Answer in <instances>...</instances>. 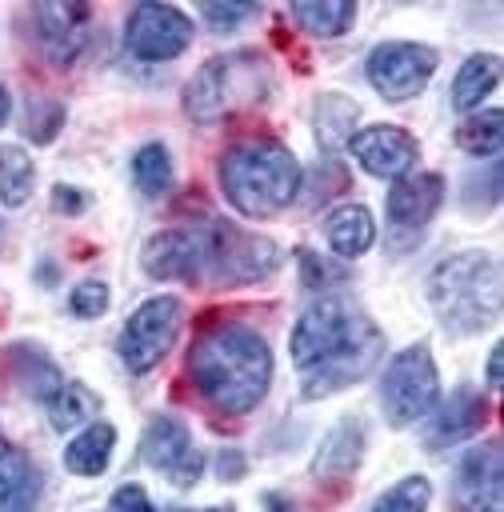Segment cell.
I'll return each instance as SVG.
<instances>
[{
    "instance_id": "cell-1",
    "label": "cell",
    "mask_w": 504,
    "mask_h": 512,
    "mask_svg": "<svg viewBox=\"0 0 504 512\" xmlns=\"http://www.w3.org/2000/svg\"><path fill=\"white\" fill-rule=\"evenodd\" d=\"M288 348L304 372V396L316 400L368 376L380 360L384 336L348 296H320L296 320Z\"/></svg>"
},
{
    "instance_id": "cell-2",
    "label": "cell",
    "mask_w": 504,
    "mask_h": 512,
    "mask_svg": "<svg viewBox=\"0 0 504 512\" xmlns=\"http://www.w3.org/2000/svg\"><path fill=\"white\" fill-rule=\"evenodd\" d=\"M188 372H192L200 396L216 412L244 416L268 392L272 352H268L264 336L244 324H212L192 340Z\"/></svg>"
},
{
    "instance_id": "cell-3",
    "label": "cell",
    "mask_w": 504,
    "mask_h": 512,
    "mask_svg": "<svg viewBox=\"0 0 504 512\" xmlns=\"http://www.w3.org/2000/svg\"><path fill=\"white\" fill-rule=\"evenodd\" d=\"M220 188L228 204L252 220L284 212L300 192V164L280 140H240L220 160Z\"/></svg>"
},
{
    "instance_id": "cell-4",
    "label": "cell",
    "mask_w": 504,
    "mask_h": 512,
    "mask_svg": "<svg viewBox=\"0 0 504 512\" xmlns=\"http://www.w3.org/2000/svg\"><path fill=\"white\" fill-rule=\"evenodd\" d=\"M428 300L448 332L468 336L500 316V264L488 252H460L432 268Z\"/></svg>"
},
{
    "instance_id": "cell-5",
    "label": "cell",
    "mask_w": 504,
    "mask_h": 512,
    "mask_svg": "<svg viewBox=\"0 0 504 512\" xmlns=\"http://www.w3.org/2000/svg\"><path fill=\"white\" fill-rule=\"evenodd\" d=\"M272 92V64L260 52H228L208 60L184 88V112L200 124H216L260 104Z\"/></svg>"
},
{
    "instance_id": "cell-6",
    "label": "cell",
    "mask_w": 504,
    "mask_h": 512,
    "mask_svg": "<svg viewBox=\"0 0 504 512\" xmlns=\"http://www.w3.org/2000/svg\"><path fill=\"white\" fill-rule=\"evenodd\" d=\"M440 392V376H436V360L424 344H412L404 352H396V360L384 372L380 384V404L392 428H408L420 416H428V408L436 404Z\"/></svg>"
},
{
    "instance_id": "cell-7",
    "label": "cell",
    "mask_w": 504,
    "mask_h": 512,
    "mask_svg": "<svg viewBox=\"0 0 504 512\" xmlns=\"http://www.w3.org/2000/svg\"><path fill=\"white\" fill-rule=\"evenodd\" d=\"M280 264V252L268 236L232 228V224H208V248H204V276L216 284H252L264 280Z\"/></svg>"
},
{
    "instance_id": "cell-8",
    "label": "cell",
    "mask_w": 504,
    "mask_h": 512,
    "mask_svg": "<svg viewBox=\"0 0 504 512\" xmlns=\"http://www.w3.org/2000/svg\"><path fill=\"white\" fill-rule=\"evenodd\" d=\"M176 328H180V300L176 296H152V300H144L128 316V324L120 332V344H116L124 368L136 372V376L152 372L168 356V348L176 340Z\"/></svg>"
},
{
    "instance_id": "cell-9",
    "label": "cell",
    "mask_w": 504,
    "mask_h": 512,
    "mask_svg": "<svg viewBox=\"0 0 504 512\" xmlns=\"http://www.w3.org/2000/svg\"><path fill=\"white\" fill-rule=\"evenodd\" d=\"M436 72V52L412 40H388L368 56V84L384 100H412Z\"/></svg>"
},
{
    "instance_id": "cell-10",
    "label": "cell",
    "mask_w": 504,
    "mask_h": 512,
    "mask_svg": "<svg viewBox=\"0 0 504 512\" xmlns=\"http://www.w3.org/2000/svg\"><path fill=\"white\" fill-rule=\"evenodd\" d=\"M192 20L172 4H136L128 16L124 44L140 60H172L188 48Z\"/></svg>"
},
{
    "instance_id": "cell-11",
    "label": "cell",
    "mask_w": 504,
    "mask_h": 512,
    "mask_svg": "<svg viewBox=\"0 0 504 512\" xmlns=\"http://www.w3.org/2000/svg\"><path fill=\"white\" fill-rule=\"evenodd\" d=\"M140 460L156 472H164L172 484L180 488H192L200 480V468H204V456L200 448H192V436L188 428L176 420V416H156L148 428H144V440H140Z\"/></svg>"
},
{
    "instance_id": "cell-12",
    "label": "cell",
    "mask_w": 504,
    "mask_h": 512,
    "mask_svg": "<svg viewBox=\"0 0 504 512\" xmlns=\"http://www.w3.org/2000/svg\"><path fill=\"white\" fill-rule=\"evenodd\" d=\"M204 248H208V224L164 228L144 244L140 264L156 280H196L204 276Z\"/></svg>"
},
{
    "instance_id": "cell-13",
    "label": "cell",
    "mask_w": 504,
    "mask_h": 512,
    "mask_svg": "<svg viewBox=\"0 0 504 512\" xmlns=\"http://www.w3.org/2000/svg\"><path fill=\"white\" fill-rule=\"evenodd\" d=\"M348 148L352 156L364 164V172L372 176H384V180H400V176H412L416 160H420V144L396 128V124H372V128H360L348 136Z\"/></svg>"
},
{
    "instance_id": "cell-14",
    "label": "cell",
    "mask_w": 504,
    "mask_h": 512,
    "mask_svg": "<svg viewBox=\"0 0 504 512\" xmlns=\"http://www.w3.org/2000/svg\"><path fill=\"white\" fill-rule=\"evenodd\" d=\"M504 456L500 440H488L472 448L460 468H456V512H500V492H504Z\"/></svg>"
},
{
    "instance_id": "cell-15",
    "label": "cell",
    "mask_w": 504,
    "mask_h": 512,
    "mask_svg": "<svg viewBox=\"0 0 504 512\" xmlns=\"http://www.w3.org/2000/svg\"><path fill=\"white\" fill-rule=\"evenodd\" d=\"M444 200V180L436 172H420V176H400L388 188V228L400 240H412L424 232V224L432 220V212Z\"/></svg>"
},
{
    "instance_id": "cell-16",
    "label": "cell",
    "mask_w": 504,
    "mask_h": 512,
    "mask_svg": "<svg viewBox=\"0 0 504 512\" xmlns=\"http://www.w3.org/2000/svg\"><path fill=\"white\" fill-rule=\"evenodd\" d=\"M88 4H36V28L40 44L52 64H72L88 36Z\"/></svg>"
},
{
    "instance_id": "cell-17",
    "label": "cell",
    "mask_w": 504,
    "mask_h": 512,
    "mask_svg": "<svg viewBox=\"0 0 504 512\" xmlns=\"http://www.w3.org/2000/svg\"><path fill=\"white\" fill-rule=\"evenodd\" d=\"M484 420H488V404H484V396L472 392V388H460V392H452V400H444V408L432 416L428 444H432V448L456 444V440L480 432Z\"/></svg>"
},
{
    "instance_id": "cell-18",
    "label": "cell",
    "mask_w": 504,
    "mask_h": 512,
    "mask_svg": "<svg viewBox=\"0 0 504 512\" xmlns=\"http://www.w3.org/2000/svg\"><path fill=\"white\" fill-rule=\"evenodd\" d=\"M40 500V472L32 460L0 436V512H32Z\"/></svg>"
},
{
    "instance_id": "cell-19",
    "label": "cell",
    "mask_w": 504,
    "mask_h": 512,
    "mask_svg": "<svg viewBox=\"0 0 504 512\" xmlns=\"http://www.w3.org/2000/svg\"><path fill=\"white\" fill-rule=\"evenodd\" d=\"M360 452H364V428H360V420L348 416L324 436V444L312 460V476L316 480H340L360 464Z\"/></svg>"
},
{
    "instance_id": "cell-20",
    "label": "cell",
    "mask_w": 504,
    "mask_h": 512,
    "mask_svg": "<svg viewBox=\"0 0 504 512\" xmlns=\"http://www.w3.org/2000/svg\"><path fill=\"white\" fill-rule=\"evenodd\" d=\"M324 232H328L332 252L344 256V260H352V256H364L372 248L376 224H372V212L364 204H340V208L328 212Z\"/></svg>"
},
{
    "instance_id": "cell-21",
    "label": "cell",
    "mask_w": 504,
    "mask_h": 512,
    "mask_svg": "<svg viewBox=\"0 0 504 512\" xmlns=\"http://www.w3.org/2000/svg\"><path fill=\"white\" fill-rule=\"evenodd\" d=\"M112 444H116V428L96 420L88 424L68 448H64V468L76 472V476H100L112 460Z\"/></svg>"
},
{
    "instance_id": "cell-22",
    "label": "cell",
    "mask_w": 504,
    "mask_h": 512,
    "mask_svg": "<svg viewBox=\"0 0 504 512\" xmlns=\"http://www.w3.org/2000/svg\"><path fill=\"white\" fill-rule=\"evenodd\" d=\"M496 80H500V56H492V52L468 56V60L460 64L456 80H452V108H456V112H472V108L496 88Z\"/></svg>"
},
{
    "instance_id": "cell-23",
    "label": "cell",
    "mask_w": 504,
    "mask_h": 512,
    "mask_svg": "<svg viewBox=\"0 0 504 512\" xmlns=\"http://www.w3.org/2000/svg\"><path fill=\"white\" fill-rule=\"evenodd\" d=\"M292 20L312 36H344L348 24L356 20V4L352 0H300L292 4Z\"/></svg>"
},
{
    "instance_id": "cell-24",
    "label": "cell",
    "mask_w": 504,
    "mask_h": 512,
    "mask_svg": "<svg viewBox=\"0 0 504 512\" xmlns=\"http://www.w3.org/2000/svg\"><path fill=\"white\" fill-rule=\"evenodd\" d=\"M100 416V396L88 392L84 384H60L52 396H48V420L56 432H68L84 420Z\"/></svg>"
},
{
    "instance_id": "cell-25",
    "label": "cell",
    "mask_w": 504,
    "mask_h": 512,
    "mask_svg": "<svg viewBox=\"0 0 504 512\" xmlns=\"http://www.w3.org/2000/svg\"><path fill=\"white\" fill-rule=\"evenodd\" d=\"M500 124H504L500 108L472 112V116L456 128V144H460L468 156H496V152H500V136H504Z\"/></svg>"
},
{
    "instance_id": "cell-26",
    "label": "cell",
    "mask_w": 504,
    "mask_h": 512,
    "mask_svg": "<svg viewBox=\"0 0 504 512\" xmlns=\"http://www.w3.org/2000/svg\"><path fill=\"white\" fill-rule=\"evenodd\" d=\"M32 180H36V168H32L28 152L16 144H0V200L12 208L24 204L32 192Z\"/></svg>"
},
{
    "instance_id": "cell-27",
    "label": "cell",
    "mask_w": 504,
    "mask_h": 512,
    "mask_svg": "<svg viewBox=\"0 0 504 512\" xmlns=\"http://www.w3.org/2000/svg\"><path fill=\"white\" fill-rule=\"evenodd\" d=\"M132 176L144 196H164L172 188V160H168L164 144H144L132 156Z\"/></svg>"
},
{
    "instance_id": "cell-28",
    "label": "cell",
    "mask_w": 504,
    "mask_h": 512,
    "mask_svg": "<svg viewBox=\"0 0 504 512\" xmlns=\"http://www.w3.org/2000/svg\"><path fill=\"white\" fill-rule=\"evenodd\" d=\"M356 116H360V108H356L352 100L328 92V96L320 100V108H316V124H320L316 132H320V144H336V140L352 136V132H356Z\"/></svg>"
},
{
    "instance_id": "cell-29",
    "label": "cell",
    "mask_w": 504,
    "mask_h": 512,
    "mask_svg": "<svg viewBox=\"0 0 504 512\" xmlns=\"http://www.w3.org/2000/svg\"><path fill=\"white\" fill-rule=\"evenodd\" d=\"M432 500V484L424 476H404L400 484H392L376 504L372 512H424Z\"/></svg>"
},
{
    "instance_id": "cell-30",
    "label": "cell",
    "mask_w": 504,
    "mask_h": 512,
    "mask_svg": "<svg viewBox=\"0 0 504 512\" xmlns=\"http://www.w3.org/2000/svg\"><path fill=\"white\" fill-rule=\"evenodd\" d=\"M68 308H72L80 320H92V316H100V312L108 308V284H104V280H84L80 288H72V300H68Z\"/></svg>"
},
{
    "instance_id": "cell-31",
    "label": "cell",
    "mask_w": 504,
    "mask_h": 512,
    "mask_svg": "<svg viewBox=\"0 0 504 512\" xmlns=\"http://www.w3.org/2000/svg\"><path fill=\"white\" fill-rule=\"evenodd\" d=\"M256 12H260L256 4H200V16L208 24H216L220 32L232 28V24H240V20H248V16H256Z\"/></svg>"
},
{
    "instance_id": "cell-32",
    "label": "cell",
    "mask_w": 504,
    "mask_h": 512,
    "mask_svg": "<svg viewBox=\"0 0 504 512\" xmlns=\"http://www.w3.org/2000/svg\"><path fill=\"white\" fill-rule=\"evenodd\" d=\"M108 512H152V504H148L144 488L124 484V488H116V496L108 500Z\"/></svg>"
},
{
    "instance_id": "cell-33",
    "label": "cell",
    "mask_w": 504,
    "mask_h": 512,
    "mask_svg": "<svg viewBox=\"0 0 504 512\" xmlns=\"http://www.w3.org/2000/svg\"><path fill=\"white\" fill-rule=\"evenodd\" d=\"M300 264H304V272H308V288H324L328 280H340V272L328 268V264H320L316 252H300Z\"/></svg>"
},
{
    "instance_id": "cell-34",
    "label": "cell",
    "mask_w": 504,
    "mask_h": 512,
    "mask_svg": "<svg viewBox=\"0 0 504 512\" xmlns=\"http://www.w3.org/2000/svg\"><path fill=\"white\" fill-rule=\"evenodd\" d=\"M52 204H56V212H80V208L88 204V196H84L80 188H68V184H56V192H52Z\"/></svg>"
},
{
    "instance_id": "cell-35",
    "label": "cell",
    "mask_w": 504,
    "mask_h": 512,
    "mask_svg": "<svg viewBox=\"0 0 504 512\" xmlns=\"http://www.w3.org/2000/svg\"><path fill=\"white\" fill-rule=\"evenodd\" d=\"M216 472H220L224 480H236V476L244 472V456H240V452H224V456L216 460Z\"/></svg>"
},
{
    "instance_id": "cell-36",
    "label": "cell",
    "mask_w": 504,
    "mask_h": 512,
    "mask_svg": "<svg viewBox=\"0 0 504 512\" xmlns=\"http://www.w3.org/2000/svg\"><path fill=\"white\" fill-rule=\"evenodd\" d=\"M500 352H504L500 344L488 352V388H500V364H504V356H500Z\"/></svg>"
},
{
    "instance_id": "cell-37",
    "label": "cell",
    "mask_w": 504,
    "mask_h": 512,
    "mask_svg": "<svg viewBox=\"0 0 504 512\" xmlns=\"http://www.w3.org/2000/svg\"><path fill=\"white\" fill-rule=\"evenodd\" d=\"M268 508H276V512H288V504H284L280 496H268Z\"/></svg>"
},
{
    "instance_id": "cell-38",
    "label": "cell",
    "mask_w": 504,
    "mask_h": 512,
    "mask_svg": "<svg viewBox=\"0 0 504 512\" xmlns=\"http://www.w3.org/2000/svg\"><path fill=\"white\" fill-rule=\"evenodd\" d=\"M4 116H8V92L0 88V124H4Z\"/></svg>"
},
{
    "instance_id": "cell-39",
    "label": "cell",
    "mask_w": 504,
    "mask_h": 512,
    "mask_svg": "<svg viewBox=\"0 0 504 512\" xmlns=\"http://www.w3.org/2000/svg\"><path fill=\"white\" fill-rule=\"evenodd\" d=\"M164 512H196V508H164ZM204 512H232V508H204Z\"/></svg>"
}]
</instances>
